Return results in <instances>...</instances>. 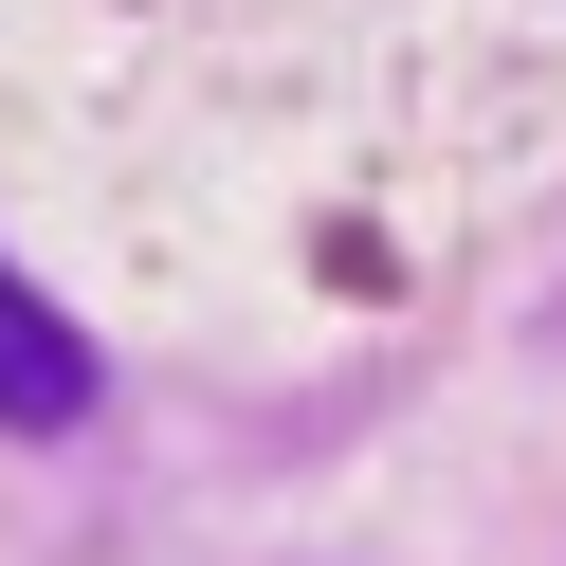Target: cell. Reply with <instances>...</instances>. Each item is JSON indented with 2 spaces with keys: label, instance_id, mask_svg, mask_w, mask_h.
Wrapping results in <instances>:
<instances>
[{
  "label": "cell",
  "instance_id": "6da1fadb",
  "mask_svg": "<svg viewBox=\"0 0 566 566\" xmlns=\"http://www.w3.org/2000/svg\"><path fill=\"white\" fill-rule=\"evenodd\" d=\"M0 420H19V439H55V420H92V347L55 329V311L19 293V274H0Z\"/></svg>",
  "mask_w": 566,
  "mask_h": 566
}]
</instances>
